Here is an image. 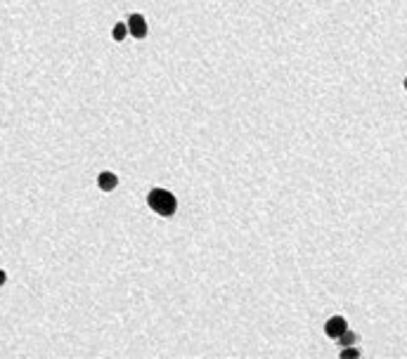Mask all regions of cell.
I'll list each match as a JSON object with an SVG mask.
<instances>
[{
	"mask_svg": "<svg viewBox=\"0 0 407 359\" xmlns=\"http://www.w3.org/2000/svg\"><path fill=\"white\" fill-rule=\"evenodd\" d=\"M5 281H7V274L5 269H0V286H5Z\"/></svg>",
	"mask_w": 407,
	"mask_h": 359,
	"instance_id": "8",
	"label": "cell"
},
{
	"mask_svg": "<svg viewBox=\"0 0 407 359\" xmlns=\"http://www.w3.org/2000/svg\"><path fill=\"white\" fill-rule=\"evenodd\" d=\"M147 206L159 218H173L175 210H178V199L168 189L154 187V189H149V194H147Z\"/></svg>",
	"mask_w": 407,
	"mask_h": 359,
	"instance_id": "1",
	"label": "cell"
},
{
	"mask_svg": "<svg viewBox=\"0 0 407 359\" xmlns=\"http://www.w3.org/2000/svg\"><path fill=\"white\" fill-rule=\"evenodd\" d=\"M126 36H128V26H126V22H116L114 29H111V38H114L116 43H124Z\"/></svg>",
	"mask_w": 407,
	"mask_h": 359,
	"instance_id": "5",
	"label": "cell"
},
{
	"mask_svg": "<svg viewBox=\"0 0 407 359\" xmlns=\"http://www.w3.org/2000/svg\"><path fill=\"white\" fill-rule=\"evenodd\" d=\"M405 90H407V76H405Z\"/></svg>",
	"mask_w": 407,
	"mask_h": 359,
	"instance_id": "9",
	"label": "cell"
},
{
	"mask_svg": "<svg viewBox=\"0 0 407 359\" xmlns=\"http://www.w3.org/2000/svg\"><path fill=\"white\" fill-rule=\"evenodd\" d=\"M126 26H128V33L133 38H137V40H145L149 33V26H147V19L142 17V14H130L128 19H126Z\"/></svg>",
	"mask_w": 407,
	"mask_h": 359,
	"instance_id": "2",
	"label": "cell"
},
{
	"mask_svg": "<svg viewBox=\"0 0 407 359\" xmlns=\"http://www.w3.org/2000/svg\"><path fill=\"white\" fill-rule=\"evenodd\" d=\"M345 329H348V322H345L341 314L329 316L327 324H324V335H327V338H332V341H336V338H339V335L343 333Z\"/></svg>",
	"mask_w": 407,
	"mask_h": 359,
	"instance_id": "3",
	"label": "cell"
},
{
	"mask_svg": "<svg viewBox=\"0 0 407 359\" xmlns=\"http://www.w3.org/2000/svg\"><path fill=\"white\" fill-rule=\"evenodd\" d=\"M336 341H339V345L341 347H348V345H355V333H353L351 329H345L343 333L339 335V338H336Z\"/></svg>",
	"mask_w": 407,
	"mask_h": 359,
	"instance_id": "6",
	"label": "cell"
},
{
	"mask_svg": "<svg viewBox=\"0 0 407 359\" xmlns=\"http://www.w3.org/2000/svg\"><path fill=\"white\" fill-rule=\"evenodd\" d=\"M360 354H362V352H360V350H355V347H353V345H348V347H343V350H341V354H339V357H341V359H358Z\"/></svg>",
	"mask_w": 407,
	"mask_h": 359,
	"instance_id": "7",
	"label": "cell"
},
{
	"mask_svg": "<svg viewBox=\"0 0 407 359\" xmlns=\"http://www.w3.org/2000/svg\"><path fill=\"white\" fill-rule=\"evenodd\" d=\"M97 187L102 189V192H114V189L118 187V175L111 171H102L97 175Z\"/></svg>",
	"mask_w": 407,
	"mask_h": 359,
	"instance_id": "4",
	"label": "cell"
}]
</instances>
